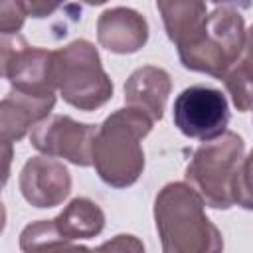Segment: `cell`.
<instances>
[{
    "label": "cell",
    "instance_id": "1",
    "mask_svg": "<svg viewBox=\"0 0 253 253\" xmlns=\"http://www.w3.org/2000/svg\"><path fill=\"white\" fill-rule=\"evenodd\" d=\"M249 164L243 138L233 130H225L194 150L184 176L204 206L213 210H229L231 206L251 210Z\"/></svg>",
    "mask_w": 253,
    "mask_h": 253
},
{
    "label": "cell",
    "instance_id": "2",
    "mask_svg": "<svg viewBox=\"0 0 253 253\" xmlns=\"http://www.w3.org/2000/svg\"><path fill=\"white\" fill-rule=\"evenodd\" d=\"M162 253H221L223 237L206 215L202 198L186 182L166 184L154 200Z\"/></svg>",
    "mask_w": 253,
    "mask_h": 253
},
{
    "label": "cell",
    "instance_id": "3",
    "mask_svg": "<svg viewBox=\"0 0 253 253\" xmlns=\"http://www.w3.org/2000/svg\"><path fill=\"white\" fill-rule=\"evenodd\" d=\"M152 130V121L136 109H117L97 128L91 164L97 176L113 188L132 186L144 170L142 138Z\"/></svg>",
    "mask_w": 253,
    "mask_h": 253
},
{
    "label": "cell",
    "instance_id": "4",
    "mask_svg": "<svg viewBox=\"0 0 253 253\" xmlns=\"http://www.w3.org/2000/svg\"><path fill=\"white\" fill-rule=\"evenodd\" d=\"M249 49V32L237 8L225 4L208 14L200 36L178 49L182 65L190 71L221 79Z\"/></svg>",
    "mask_w": 253,
    "mask_h": 253
},
{
    "label": "cell",
    "instance_id": "5",
    "mask_svg": "<svg viewBox=\"0 0 253 253\" xmlns=\"http://www.w3.org/2000/svg\"><path fill=\"white\" fill-rule=\"evenodd\" d=\"M51 77L63 101L79 111L101 109L113 97V81L101 65L97 47L87 40L51 51Z\"/></svg>",
    "mask_w": 253,
    "mask_h": 253
},
{
    "label": "cell",
    "instance_id": "6",
    "mask_svg": "<svg viewBox=\"0 0 253 253\" xmlns=\"http://www.w3.org/2000/svg\"><path fill=\"white\" fill-rule=\"evenodd\" d=\"M172 117L184 136L206 142L227 130L229 107L221 91L206 85H192L174 99Z\"/></svg>",
    "mask_w": 253,
    "mask_h": 253
},
{
    "label": "cell",
    "instance_id": "7",
    "mask_svg": "<svg viewBox=\"0 0 253 253\" xmlns=\"http://www.w3.org/2000/svg\"><path fill=\"white\" fill-rule=\"evenodd\" d=\"M97 126L79 123L67 115H51L32 126L30 142L49 158H63L75 166H91Z\"/></svg>",
    "mask_w": 253,
    "mask_h": 253
},
{
    "label": "cell",
    "instance_id": "8",
    "mask_svg": "<svg viewBox=\"0 0 253 253\" xmlns=\"http://www.w3.org/2000/svg\"><path fill=\"white\" fill-rule=\"evenodd\" d=\"M20 192L24 200L40 210L55 208L71 192V174L69 170L49 158V156H32L20 172Z\"/></svg>",
    "mask_w": 253,
    "mask_h": 253
},
{
    "label": "cell",
    "instance_id": "9",
    "mask_svg": "<svg viewBox=\"0 0 253 253\" xmlns=\"http://www.w3.org/2000/svg\"><path fill=\"white\" fill-rule=\"evenodd\" d=\"M97 40L113 53H136L148 42V22L132 8H107L97 20Z\"/></svg>",
    "mask_w": 253,
    "mask_h": 253
},
{
    "label": "cell",
    "instance_id": "10",
    "mask_svg": "<svg viewBox=\"0 0 253 253\" xmlns=\"http://www.w3.org/2000/svg\"><path fill=\"white\" fill-rule=\"evenodd\" d=\"M172 91L168 71L156 65L134 69L125 83V103L128 109L144 113L152 123L164 117L166 101Z\"/></svg>",
    "mask_w": 253,
    "mask_h": 253
},
{
    "label": "cell",
    "instance_id": "11",
    "mask_svg": "<svg viewBox=\"0 0 253 253\" xmlns=\"http://www.w3.org/2000/svg\"><path fill=\"white\" fill-rule=\"evenodd\" d=\"M170 42L180 49L192 43L204 30L208 6L204 2H156Z\"/></svg>",
    "mask_w": 253,
    "mask_h": 253
},
{
    "label": "cell",
    "instance_id": "12",
    "mask_svg": "<svg viewBox=\"0 0 253 253\" xmlns=\"http://www.w3.org/2000/svg\"><path fill=\"white\" fill-rule=\"evenodd\" d=\"M53 219L67 241L97 237L105 227L103 210L99 208V204H95L89 198L71 200L63 208V211Z\"/></svg>",
    "mask_w": 253,
    "mask_h": 253
},
{
    "label": "cell",
    "instance_id": "13",
    "mask_svg": "<svg viewBox=\"0 0 253 253\" xmlns=\"http://www.w3.org/2000/svg\"><path fill=\"white\" fill-rule=\"evenodd\" d=\"M71 241L59 231L55 219H38L26 225L20 233V249L24 253H53L57 247Z\"/></svg>",
    "mask_w": 253,
    "mask_h": 253
},
{
    "label": "cell",
    "instance_id": "14",
    "mask_svg": "<svg viewBox=\"0 0 253 253\" xmlns=\"http://www.w3.org/2000/svg\"><path fill=\"white\" fill-rule=\"evenodd\" d=\"M221 79H223L225 89L229 91L237 111L247 113L251 109V63H249V49L241 55V59Z\"/></svg>",
    "mask_w": 253,
    "mask_h": 253
},
{
    "label": "cell",
    "instance_id": "15",
    "mask_svg": "<svg viewBox=\"0 0 253 253\" xmlns=\"http://www.w3.org/2000/svg\"><path fill=\"white\" fill-rule=\"evenodd\" d=\"M34 125L36 123L30 113L14 99L6 97L4 101H0V138L10 142L22 140L28 134V128Z\"/></svg>",
    "mask_w": 253,
    "mask_h": 253
},
{
    "label": "cell",
    "instance_id": "16",
    "mask_svg": "<svg viewBox=\"0 0 253 253\" xmlns=\"http://www.w3.org/2000/svg\"><path fill=\"white\" fill-rule=\"evenodd\" d=\"M28 14L24 2L4 0L0 2V36H18Z\"/></svg>",
    "mask_w": 253,
    "mask_h": 253
},
{
    "label": "cell",
    "instance_id": "17",
    "mask_svg": "<svg viewBox=\"0 0 253 253\" xmlns=\"http://www.w3.org/2000/svg\"><path fill=\"white\" fill-rule=\"evenodd\" d=\"M91 253H146L142 241L130 233H121L91 249Z\"/></svg>",
    "mask_w": 253,
    "mask_h": 253
},
{
    "label": "cell",
    "instance_id": "18",
    "mask_svg": "<svg viewBox=\"0 0 253 253\" xmlns=\"http://www.w3.org/2000/svg\"><path fill=\"white\" fill-rule=\"evenodd\" d=\"M26 40L22 36H0V77L6 75L8 61L12 59L14 51L24 43Z\"/></svg>",
    "mask_w": 253,
    "mask_h": 253
},
{
    "label": "cell",
    "instance_id": "19",
    "mask_svg": "<svg viewBox=\"0 0 253 253\" xmlns=\"http://www.w3.org/2000/svg\"><path fill=\"white\" fill-rule=\"evenodd\" d=\"M12 158H14V144L10 140L0 138V192L6 186L12 170Z\"/></svg>",
    "mask_w": 253,
    "mask_h": 253
},
{
    "label": "cell",
    "instance_id": "20",
    "mask_svg": "<svg viewBox=\"0 0 253 253\" xmlns=\"http://www.w3.org/2000/svg\"><path fill=\"white\" fill-rule=\"evenodd\" d=\"M53 253H91V249L85 247V245H71V243H67V245L57 247Z\"/></svg>",
    "mask_w": 253,
    "mask_h": 253
},
{
    "label": "cell",
    "instance_id": "21",
    "mask_svg": "<svg viewBox=\"0 0 253 253\" xmlns=\"http://www.w3.org/2000/svg\"><path fill=\"white\" fill-rule=\"evenodd\" d=\"M4 227H6V208H4V204L0 202V233L4 231Z\"/></svg>",
    "mask_w": 253,
    "mask_h": 253
}]
</instances>
